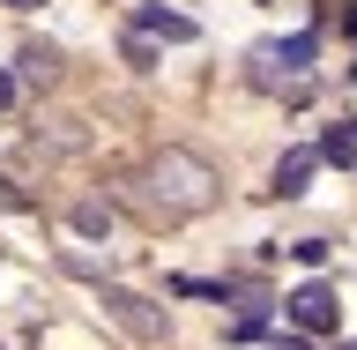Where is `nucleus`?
<instances>
[{
	"label": "nucleus",
	"mask_w": 357,
	"mask_h": 350,
	"mask_svg": "<svg viewBox=\"0 0 357 350\" xmlns=\"http://www.w3.org/2000/svg\"><path fill=\"white\" fill-rule=\"evenodd\" d=\"M134 187H142V209L149 217H208L223 201V179H216V164L208 156H194V150H156L142 172H134Z\"/></svg>",
	"instance_id": "obj_1"
},
{
	"label": "nucleus",
	"mask_w": 357,
	"mask_h": 350,
	"mask_svg": "<svg viewBox=\"0 0 357 350\" xmlns=\"http://www.w3.org/2000/svg\"><path fill=\"white\" fill-rule=\"evenodd\" d=\"M97 306H105V321H112L119 335H134V343H164V335H172L164 306L142 298V291H127V284H105V291H97Z\"/></svg>",
	"instance_id": "obj_2"
},
{
	"label": "nucleus",
	"mask_w": 357,
	"mask_h": 350,
	"mask_svg": "<svg viewBox=\"0 0 357 350\" xmlns=\"http://www.w3.org/2000/svg\"><path fill=\"white\" fill-rule=\"evenodd\" d=\"M283 313H290V328H298V335H335V321H342V306H335L328 284H298L283 298Z\"/></svg>",
	"instance_id": "obj_3"
},
{
	"label": "nucleus",
	"mask_w": 357,
	"mask_h": 350,
	"mask_svg": "<svg viewBox=\"0 0 357 350\" xmlns=\"http://www.w3.org/2000/svg\"><path fill=\"white\" fill-rule=\"evenodd\" d=\"M312 60H320V38H312V30L275 38V45H261V52H253V82H275V67H283V75H305Z\"/></svg>",
	"instance_id": "obj_4"
},
{
	"label": "nucleus",
	"mask_w": 357,
	"mask_h": 350,
	"mask_svg": "<svg viewBox=\"0 0 357 350\" xmlns=\"http://www.w3.org/2000/svg\"><path fill=\"white\" fill-rule=\"evenodd\" d=\"M134 30H142V38H164V45H186V38H194V22L172 15V8H156V0H149V8H134Z\"/></svg>",
	"instance_id": "obj_5"
},
{
	"label": "nucleus",
	"mask_w": 357,
	"mask_h": 350,
	"mask_svg": "<svg viewBox=\"0 0 357 350\" xmlns=\"http://www.w3.org/2000/svg\"><path fill=\"white\" fill-rule=\"evenodd\" d=\"M312 164H320V150H283V164H275V194L298 201V194H305V179H312Z\"/></svg>",
	"instance_id": "obj_6"
},
{
	"label": "nucleus",
	"mask_w": 357,
	"mask_h": 350,
	"mask_svg": "<svg viewBox=\"0 0 357 350\" xmlns=\"http://www.w3.org/2000/svg\"><path fill=\"white\" fill-rule=\"evenodd\" d=\"M22 82H60V45H45V38H30L22 45Z\"/></svg>",
	"instance_id": "obj_7"
},
{
	"label": "nucleus",
	"mask_w": 357,
	"mask_h": 350,
	"mask_svg": "<svg viewBox=\"0 0 357 350\" xmlns=\"http://www.w3.org/2000/svg\"><path fill=\"white\" fill-rule=\"evenodd\" d=\"M320 164H342V172L357 164V119H335V127L320 134Z\"/></svg>",
	"instance_id": "obj_8"
},
{
	"label": "nucleus",
	"mask_w": 357,
	"mask_h": 350,
	"mask_svg": "<svg viewBox=\"0 0 357 350\" xmlns=\"http://www.w3.org/2000/svg\"><path fill=\"white\" fill-rule=\"evenodd\" d=\"M75 231L82 239H112V209L105 201H75Z\"/></svg>",
	"instance_id": "obj_9"
},
{
	"label": "nucleus",
	"mask_w": 357,
	"mask_h": 350,
	"mask_svg": "<svg viewBox=\"0 0 357 350\" xmlns=\"http://www.w3.org/2000/svg\"><path fill=\"white\" fill-rule=\"evenodd\" d=\"M127 67H142V75H149V67H156V45L142 38V30H127Z\"/></svg>",
	"instance_id": "obj_10"
},
{
	"label": "nucleus",
	"mask_w": 357,
	"mask_h": 350,
	"mask_svg": "<svg viewBox=\"0 0 357 350\" xmlns=\"http://www.w3.org/2000/svg\"><path fill=\"white\" fill-rule=\"evenodd\" d=\"M290 254H298V261H305V268H320V261H328V239H298V246H290Z\"/></svg>",
	"instance_id": "obj_11"
},
{
	"label": "nucleus",
	"mask_w": 357,
	"mask_h": 350,
	"mask_svg": "<svg viewBox=\"0 0 357 350\" xmlns=\"http://www.w3.org/2000/svg\"><path fill=\"white\" fill-rule=\"evenodd\" d=\"M275 350H312V343H305L298 328H290V335H275Z\"/></svg>",
	"instance_id": "obj_12"
},
{
	"label": "nucleus",
	"mask_w": 357,
	"mask_h": 350,
	"mask_svg": "<svg viewBox=\"0 0 357 350\" xmlns=\"http://www.w3.org/2000/svg\"><path fill=\"white\" fill-rule=\"evenodd\" d=\"M8 8H45V0H8Z\"/></svg>",
	"instance_id": "obj_13"
},
{
	"label": "nucleus",
	"mask_w": 357,
	"mask_h": 350,
	"mask_svg": "<svg viewBox=\"0 0 357 350\" xmlns=\"http://www.w3.org/2000/svg\"><path fill=\"white\" fill-rule=\"evenodd\" d=\"M335 350H357V343H335Z\"/></svg>",
	"instance_id": "obj_14"
}]
</instances>
